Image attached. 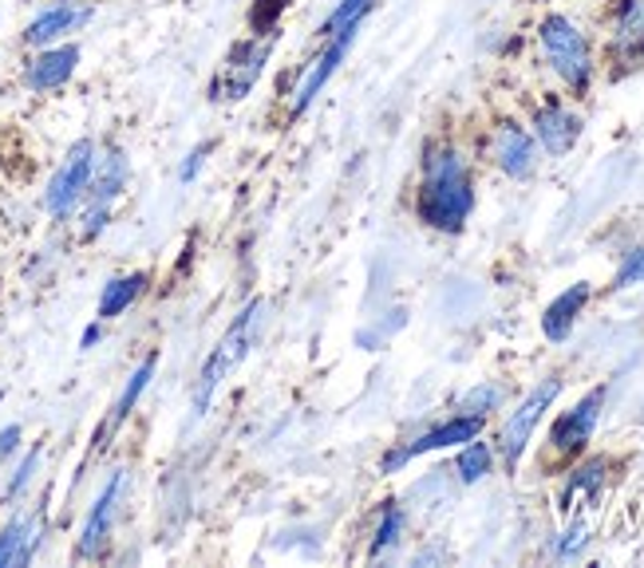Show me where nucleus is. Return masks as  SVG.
I'll use <instances>...</instances> for the list:
<instances>
[{
  "mask_svg": "<svg viewBox=\"0 0 644 568\" xmlns=\"http://www.w3.org/2000/svg\"><path fill=\"white\" fill-rule=\"evenodd\" d=\"M475 209V182L459 150L436 147L423 158V182H419V217L439 233H459Z\"/></svg>",
  "mask_w": 644,
  "mask_h": 568,
  "instance_id": "obj_1",
  "label": "nucleus"
},
{
  "mask_svg": "<svg viewBox=\"0 0 644 568\" xmlns=\"http://www.w3.org/2000/svg\"><path fill=\"white\" fill-rule=\"evenodd\" d=\"M265 312H270V301H262V296L250 301V309L230 324V332L218 340V347L209 352V360L202 363L198 388H194V414H206L209 399L218 395L222 383H226V379L234 375L237 363L250 355L253 340H257V332H262V324H265Z\"/></svg>",
  "mask_w": 644,
  "mask_h": 568,
  "instance_id": "obj_2",
  "label": "nucleus"
},
{
  "mask_svg": "<svg viewBox=\"0 0 644 568\" xmlns=\"http://www.w3.org/2000/svg\"><path fill=\"white\" fill-rule=\"evenodd\" d=\"M538 40H541V52H546V63L557 71V79L574 91H585L593 79V52H589V40L585 32L574 25L569 17H546L538 25Z\"/></svg>",
  "mask_w": 644,
  "mask_h": 568,
  "instance_id": "obj_3",
  "label": "nucleus"
},
{
  "mask_svg": "<svg viewBox=\"0 0 644 568\" xmlns=\"http://www.w3.org/2000/svg\"><path fill=\"white\" fill-rule=\"evenodd\" d=\"M273 40H277V36H273ZM273 40L270 36H262V40L237 43L234 52H230V60L222 63V71L214 76V84H209V95L222 99V104H237V99H245V95L253 91V84L262 79L265 60L273 56Z\"/></svg>",
  "mask_w": 644,
  "mask_h": 568,
  "instance_id": "obj_4",
  "label": "nucleus"
},
{
  "mask_svg": "<svg viewBox=\"0 0 644 568\" xmlns=\"http://www.w3.org/2000/svg\"><path fill=\"white\" fill-rule=\"evenodd\" d=\"M562 395V379L557 375H549V379H541L538 388L526 395V403L518 407V411L506 419V427H502V439H498V447H502V462L510 466H518V458H523V450H526V442L534 439V431H538V422H541V414L549 411V403Z\"/></svg>",
  "mask_w": 644,
  "mask_h": 568,
  "instance_id": "obj_5",
  "label": "nucleus"
},
{
  "mask_svg": "<svg viewBox=\"0 0 644 568\" xmlns=\"http://www.w3.org/2000/svg\"><path fill=\"white\" fill-rule=\"evenodd\" d=\"M360 28H364V25L344 28V32L329 36L324 52L316 56L313 63H305V71H301V79H296V87H293V119H296V115H305L309 107H313L316 95L324 91V84L336 76V68L344 63V56H349V48H352V40H357Z\"/></svg>",
  "mask_w": 644,
  "mask_h": 568,
  "instance_id": "obj_6",
  "label": "nucleus"
},
{
  "mask_svg": "<svg viewBox=\"0 0 644 568\" xmlns=\"http://www.w3.org/2000/svg\"><path fill=\"white\" fill-rule=\"evenodd\" d=\"M479 431H482V414H455V419H447L443 427H436V431H427V434H419V439H411L408 447H396L392 454L383 458V473H396L400 466H408L411 458L431 454V450L462 447V442L479 439Z\"/></svg>",
  "mask_w": 644,
  "mask_h": 568,
  "instance_id": "obj_7",
  "label": "nucleus"
},
{
  "mask_svg": "<svg viewBox=\"0 0 644 568\" xmlns=\"http://www.w3.org/2000/svg\"><path fill=\"white\" fill-rule=\"evenodd\" d=\"M96 147L91 143H76L71 147V155L64 158V166L56 170L52 186H48V209H52L56 217L71 214V206H76L79 198H84V189L91 186V174H96Z\"/></svg>",
  "mask_w": 644,
  "mask_h": 568,
  "instance_id": "obj_8",
  "label": "nucleus"
},
{
  "mask_svg": "<svg viewBox=\"0 0 644 568\" xmlns=\"http://www.w3.org/2000/svg\"><path fill=\"white\" fill-rule=\"evenodd\" d=\"M490 158L506 178H530L538 170V138L518 123H498L490 138Z\"/></svg>",
  "mask_w": 644,
  "mask_h": 568,
  "instance_id": "obj_9",
  "label": "nucleus"
},
{
  "mask_svg": "<svg viewBox=\"0 0 644 568\" xmlns=\"http://www.w3.org/2000/svg\"><path fill=\"white\" fill-rule=\"evenodd\" d=\"M601 407H605V388H593L574 411H566L554 422L549 442H554L557 454H577V450H585V442H589L593 431H597Z\"/></svg>",
  "mask_w": 644,
  "mask_h": 568,
  "instance_id": "obj_10",
  "label": "nucleus"
},
{
  "mask_svg": "<svg viewBox=\"0 0 644 568\" xmlns=\"http://www.w3.org/2000/svg\"><path fill=\"white\" fill-rule=\"evenodd\" d=\"M534 138L546 147V155H569L574 143L582 138V119H577L566 104L546 99V104L534 111Z\"/></svg>",
  "mask_w": 644,
  "mask_h": 568,
  "instance_id": "obj_11",
  "label": "nucleus"
},
{
  "mask_svg": "<svg viewBox=\"0 0 644 568\" xmlns=\"http://www.w3.org/2000/svg\"><path fill=\"white\" fill-rule=\"evenodd\" d=\"M123 182H127V158L123 150H107L104 163H99V174L91 182V209H88V237H96L107 225V209L119 198Z\"/></svg>",
  "mask_w": 644,
  "mask_h": 568,
  "instance_id": "obj_12",
  "label": "nucleus"
},
{
  "mask_svg": "<svg viewBox=\"0 0 644 568\" xmlns=\"http://www.w3.org/2000/svg\"><path fill=\"white\" fill-rule=\"evenodd\" d=\"M119 490H123V473H115L111 482L104 486V493L91 506L88 521H84V537H79V557H99L107 545V533H111V517L115 506H119Z\"/></svg>",
  "mask_w": 644,
  "mask_h": 568,
  "instance_id": "obj_13",
  "label": "nucleus"
},
{
  "mask_svg": "<svg viewBox=\"0 0 644 568\" xmlns=\"http://www.w3.org/2000/svg\"><path fill=\"white\" fill-rule=\"evenodd\" d=\"M589 293H593L589 284L577 281V284H569V288L557 296V301H549V309L541 312V332H546L549 344H562V340H569L577 316H582V309L589 304Z\"/></svg>",
  "mask_w": 644,
  "mask_h": 568,
  "instance_id": "obj_14",
  "label": "nucleus"
},
{
  "mask_svg": "<svg viewBox=\"0 0 644 568\" xmlns=\"http://www.w3.org/2000/svg\"><path fill=\"white\" fill-rule=\"evenodd\" d=\"M613 52L625 63L644 60V0H621L613 17Z\"/></svg>",
  "mask_w": 644,
  "mask_h": 568,
  "instance_id": "obj_15",
  "label": "nucleus"
},
{
  "mask_svg": "<svg viewBox=\"0 0 644 568\" xmlns=\"http://www.w3.org/2000/svg\"><path fill=\"white\" fill-rule=\"evenodd\" d=\"M79 63V48H52V52H45L40 60L28 68V87H36V91H52V87H64L71 79V71H76Z\"/></svg>",
  "mask_w": 644,
  "mask_h": 568,
  "instance_id": "obj_16",
  "label": "nucleus"
},
{
  "mask_svg": "<svg viewBox=\"0 0 644 568\" xmlns=\"http://www.w3.org/2000/svg\"><path fill=\"white\" fill-rule=\"evenodd\" d=\"M84 20H88V9H76V4H56V9L40 12V17L28 25L25 40L40 48V43H52V40H60V36L76 32Z\"/></svg>",
  "mask_w": 644,
  "mask_h": 568,
  "instance_id": "obj_17",
  "label": "nucleus"
},
{
  "mask_svg": "<svg viewBox=\"0 0 644 568\" xmlns=\"http://www.w3.org/2000/svg\"><path fill=\"white\" fill-rule=\"evenodd\" d=\"M150 375H155V355H150V360H143L139 368H135V375L127 379V388H123L119 403L111 407V419L104 422V431H99L96 447H107V439H111V431H119L123 422H127V414H131V407L139 403V395H143V391H147Z\"/></svg>",
  "mask_w": 644,
  "mask_h": 568,
  "instance_id": "obj_18",
  "label": "nucleus"
},
{
  "mask_svg": "<svg viewBox=\"0 0 644 568\" xmlns=\"http://www.w3.org/2000/svg\"><path fill=\"white\" fill-rule=\"evenodd\" d=\"M32 545H36L32 521H12V526L0 533V568L28 565V560H32Z\"/></svg>",
  "mask_w": 644,
  "mask_h": 568,
  "instance_id": "obj_19",
  "label": "nucleus"
},
{
  "mask_svg": "<svg viewBox=\"0 0 644 568\" xmlns=\"http://www.w3.org/2000/svg\"><path fill=\"white\" fill-rule=\"evenodd\" d=\"M143 284H147V276H143V273H131V276L111 281L104 288V296H99V316L111 320V316H119V312H127L135 304V296L143 293Z\"/></svg>",
  "mask_w": 644,
  "mask_h": 568,
  "instance_id": "obj_20",
  "label": "nucleus"
},
{
  "mask_svg": "<svg viewBox=\"0 0 644 568\" xmlns=\"http://www.w3.org/2000/svg\"><path fill=\"white\" fill-rule=\"evenodd\" d=\"M601 486H605V462H601V458H593L589 466H582V470L574 473V478H569V486H566V509H574V501L582 498H597L601 493Z\"/></svg>",
  "mask_w": 644,
  "mask_h": 568,
  "instance_id": "obj_21",
  "label": "nucleus"
},
{
  "mask_svg": "<svg viewBox=\"0 0 644 568\" xmlns=\"http://www.w3.org/2000/svg\"><path fill=\"white\" fill-rule=\"evenodd\" d=\"M455 470H459V478L462 482H482L490 473V447L487 442H479V439H470L467 447L459 450V462H455Z\"/></svg>",
  "mask_w": 644,
  "mask_h": 568,
  "instance_id": "obj_22",
  "label": "nucleus"
},
{
  "mask_svg": "<svg viewBox=\"0 0 644 568\" xmlns=\"http://www.w3.org/2000/svg\"><path fill=\"white\" fill-rule=\"evenodd\" d=\"M372 4H375V0H340L336 9L329 12V20H324L321 32L324 36H336V32H344V28L364 25V17H368V9H372Z\"/></svg>",
  "mask_w": 644,
  "mask_h": 568,
  "instance_id": "obj_23",
  "label": "nucleus"
},
{
  "mask_svg": "<svg viewBox=\"0 0 644 568\" xmlns=\"http://www.w3.org/2000/svg\"><path fill=\"white\" fill-rule=\"evenodd\" d=\"M400 533H403V509L392 501V506H383L380 529H375V537H372V545H368V552H372V557H383V552H388L396 541H400Z\"/></svg>",
  "mask_w": 644,
  "mask_h": 568,
  "instance_id": "obj_24",
  "label": "nucleus"
},
{
  "mask_svg": "<svg viewBox=\"0 0 644 568\" xmlns=\"http://www.w3.org/2000/svg\"><path fill=\"white\" fill-rule=\"evenodd\" d=\"M498 403H502V388H498V383H482V388H475L462 399L459 414H482V419H487V411H495Z\"/></svg>",
  "mask_w": 644,
  "mask_h": 568,
  "instance_id": "obj_25",
  "label": "nucleus"
},
{
  "mask_svg": "<svg viewBox=\"0 0 644 568\" xmlns=\"http://www.w3.org/2000/svg\"><path fill=\"white\" fill-rule=\"evenodd\" d=\"M641 281H644V245H641V249L625 253L617 276H613V288H628V284H641Z\"/></svg>",
  "mask_w": 644,
  "mask_h": 568,
  "instance_id": "obj_26",
  "label": "nucleus"
},
{
  "mask_svg": "<svg viewBox=\"0 0 644 568\" xmlns=\"http://www.w3.org/2000/svg\"><path fill=\"white\" fill-rule=\"evenodd\" d=\"M585 545H589V526H585V521H574V526H569L566 533H562V541L554 545V552H557L562 560H569V557H577V552H582Z\"/></svg>",
  "mask_w": 644,
  "mask_h": 568,
  "instance_id": "obj_27",
  "label": "nucleus"
},
{
  "mask_svg": "<svg viewBox=\"0 0 644 568\" xmlns=\"http://www.w3.org/2000/svg\"><path fill=\"white\" fill-rule=\"evenodd\" d=\"M285 4H289V0H257V9H253V17H250L253 28H257V32H277L273 20L285 12Z\"/></svg>",
  "mask_w": 644,
  "mask_h": 568,
  "instance_id": "obj_28",
  "label": "nucleus"
},
{
  "mask_svg": "<svg viewBox=\"0 0 644 568\" xmlns=\"http://www.w3.org/2000/svg\"><path fill=\"white\" fill-rule=\"evenodd\" d=\"M36 466H40V450H32V454H28V458H25V462H20L17 478H12V482H9V490H4V493H9V498H17V493H20V490H25V486H28V482H32V473H36Z\"/></svg>",
  "mask_w": 644,
  "mask_h": 568,
  "instance_id": "obj_29",
  "label": "nucleus"
},
{
  "mask_svg": "<svg viewBox=\"0 0 644 568\" xmlns=\"http://www.w3.org/2000/svg\"><path fill=\"white\" fill-rule=\"evenodd\" d=\"M17 442H20V427H9V431H0V458L12 454V450H17Z\"/></svg>",
  "mask_w": 644,
  "mask_h": 568,
  "instance_id": "obj_30",
  "label": "nucleus"
},
{
  "mask_svg": "<svg viewBox=\"0 0 644 568\" xmlns=\"http://www.w3.org/2000/svg\"><path fill=\"white\" fill-rule=\"evenodd\" d=\"M202 158H206V150H194V155L186 158V166H183V182H191L194 174L202 170Z\"/></svg>",
  "mask_w": 644,
  "mask_h": 568,
  "instance_id": "obj_31",
  "label": "nucleus"
},
{
  "mask_svg": "<svg viewBox=\"0 0 644 568\" xmlns=\"http://www.w3.org/2000/svg\"><path fill=\"white\" fill-rule=\"evenodd\" d=\"M96 340H99V324H91L88 332H84V347H91Z\"/></svg>",
  "mask_w": 644,
  "mask_h": 568,
  "instance_id": "obj_32",
  "label": "nucleus"
}]
</instances>
